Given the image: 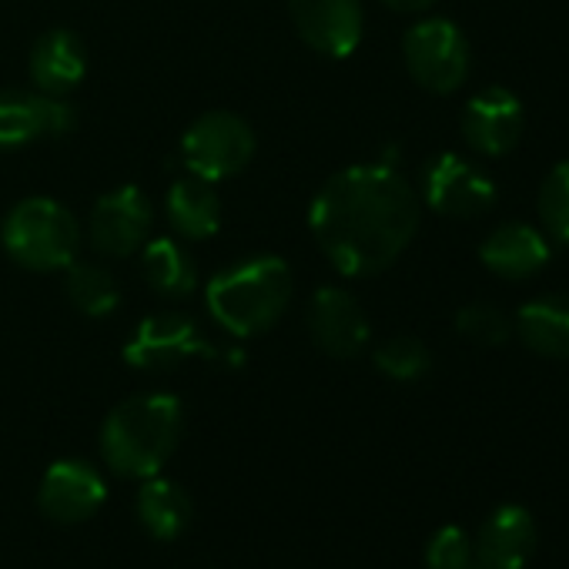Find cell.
<instances>
[{
	"label": "cell",
	"instance_id": "d4e9b609",
	"mask_svg": "<svg viewBox=\"0 0 569 569\" xmlns=\"http://www.w3.org/2000/svg\"><path fill=\"white\" fill-rule=\"evenodd\" d=\"M456 332L472 346H502L512 336V319L486 302H469L456 312Z\"/></svg>",
	"mask_w": 569,
	"mask_h": 569
},
{
	"label": "cell",
	"instance_id": "4fadbf2b",
	"mask_svg": "<svg viewBox=\"0 0 569 569\" xmlns=\"http://www.w3.org/2000/svg\"><path fill=\"white\" fill-rule=\"evenodd\" d=\"M108 499L104 476L84 459H61L54 462L38 489V506L51 522L74 526L91 519Z\"/></svg>",
	"mask_w": 569,
	"mask_h": 569
},
{
	"label": "cell",
	"instance_id": "4316f807",
	"mask_svg": "<svg viewBox=\"0 0 569 569\" xmlns=\"http://www.w3.org/2000/svg\"><path fill=\"white\" fill-rule=\"evenodd\" d=\"M382 4L399 14H419V11H429L436 0H382Z\"/></svg>",
	"mask_w": 569,
	"mask_h": 569
},
{
	"label": "cell",
	"instance_id": "3957f363",
	"mask_svg": "<svg viewBox=\"0 0 569 569\" xmlns=\"http://www.w3.org/2000/svg\"><path fill=\"white\" fill-rule=\"evenodd\" d=\"M184 426L181 402L168 392L131 396L101 426V456L124 479H151L178 449Z\"/></svg>",
	"mask_w": 569,
	"mask_h": 569
},
{
	"label": "cell",
	"instance_id": "5b68a950",
	"mask_svg": "<svg viewBox=\"0 0 569 569\" xmlns=\"http://www.w3.org/2000/svg\"><path fill=\"white\" fill-rule=\"evenodd\" d=\"M254 158V131L231 111L201 114L181 138V164L201 181H224L244 171Z\"/></svg>",
	"mask_w": 569,
	"mask_h": 569
},
{
	"label": "cell",
	"instance_id": "7402d4cb",
	"mask_svg": "<svg viewBox=\"0 0 569 569\" xmlns=\"http://www.w3.org/2000/svg\"><path fill=\"white\" fill-rule=\"evenodd\" d=\"M64 292L71 306L88 319H104L121 306V289L108 268L91 261H71L64 268Z\"/></svg>",
	"mask_w": 569,
	"mask_h": 569
},
{
	"label": "cell",
	"instance_id": "d6986e66",
	"mask_svg": "<svg viewBox=\"0 0 569 569\" xmlns=\"http://www.w3.org/2000/svg\"><path fill=\"white\" fill-rule=\"evenodd\" d=\"M164 214L174 234H181L184 241H204L221 228V201L211 181H201L194 174L171 184L164 198Z\"/></svg>",
	"mask_w": 569,
	"mask_h": 569
},
{
	"label": "cell",
	"instance_id": "e0dca14e",
	"mask_svg": "<svg viewBox=\"0 0 569 569\" xmlns=\"http://www.w3.org/2000/svg\"><path fill=\"white\" fill-rule=\"evenodd\" d=\"M28 68L38 91L68 98L88 74V48L74 31L54 28L34 41Z\"/></svg>",
	"mask_w": 569,
	"mask_h": 569
},
{
	"label": "cell",
	"instance_id": "52a82bcc",
	"mask_svg": "<svg viewBox=\"0 0 569 569\" xmlns=\"http://www.w3.org/2000/svg\"><path fill=\"white\" fill-rule=\"evenodd\" d=\"M188 359H218L201 326L181 312H154L124 342V362L141 372L174 369Z\"/></svg>",
	"mask_w": 569,
	"mask_h": 569
},
{
	"label": "cell",
	"instance_id": "30bf717a",
	"mask_svg": "<svg viewBox=\"0 0 569 569\" xmlns=\"http://www.w3.org/2000/svg\"><path fill=\"white\" fill-rule=\"evenodd\" d=\"M289 14L299 38L322 58L342 61L362 44V0H289Z\"/></svg>",
	"mask_w": 569,
	"mask_h": 569
},
{
	"label": "cell",
	"instance_id": "484cf974",
	"mask_svg": "<svg viewBox=\"0 0 569 569\" xmlns=\"http://www.w3.org/2000/svg\"><path fill=\"white\" fill-rule=\"evenodd\" d=\"M426 566L429 569H476L469 532L459 526H442L426 546Z\"/></svg>",
	"mask_w": 569,
	"mask_h": 569
},
{
	"label": "cell",
	"instance_id": "8fae6325",
	"mask_svg": "<svg viewBox=\"0 0 569 569\" xmlns=\"http://www.w3.org/2000/svg\"><path fill=\"white\" fill-rule=\"evenodd\" d=\"M78 124L64 98L44 91H0V151H18L44 138H64Z\"/></svg>",
	"mask_w": 569,
	"mask_h": 569
},
{
	"label": "cell",
	"instance_id": "2e32d148",
	"mask_svg": "<svg viewBox=\"0 0 569 569\" xmlns=\"http://www.w3.org/2000/svg\"><path fill=\"white\" fill-rule=\"evenodd\" d=\"M479 261L506 281H526L549 261V238L526 221H502L479 244Z\"/></svg>",
	"mask_w": 569,
	"mask_h": 569
},
{
	"label": "cell",
	"instance_id": "5bb4252c",
	"mask_svg": "<svg viewBox=\"0 0 569 569\" xmlns=\"http://www.w3.org/2000/svg\"><path fill=\"white\" fill-rule=\"evenodd\" d=\"M309 332L312 342L332 359H356L366 352L372 329L366 309L339 284H326L309 302Z\"/></svg>",
	"mask_w": 569,
	"mask_h": 569
},
{
	"label": "cell",
	"instance_id": "6da1fadb",
	"mask_svg": "<svg viewBox=\"0 0 569 569\" xmlns=\"http://www.w3.org/2000/svg\"><path fill=\"white\" fill-rule=\"evenodd\" d=\"M322 254L352 278L386 271L419 231V194L392 164H352L332 174L309 208Z\"/></svg>",
	"mask_w": 569,
	"mask_h": 569
},
{
	"label": "cell",
	"instance_id": "7c38bea8",
	"mask_svg": "<svg viewBox=\"0 0 569 569\" xmlns=\"http://www.w3.org/2000/svg\"><path fill=\"white\" fill-rule=\"evenodd\" d=\"M522 128H526L522 101L506 88H486V91L472 94L466 101L462 121H459L466 144L482 158L509 154L519 144Z\"/></svg>",
	"mask_w": 569,
	"mask_h": 569
},
{
	"label": "cell",
	"instance_id": "ba28073f",
	"mask_svg": "<svg viewBox=\"0 0 569 569\" xmlns=\"http://www.w3.org/2000/svg\"><path fill=\"white\" fill-rule=\"evenodd\" d=\"M154 208L148 194L134 184H121L108 194H101L88 218V238L94 251L108 258H128L144 248L151 238Z\"/></svg>",
	"mask_w": 569,
	"mask_h": 569
},
{
	"label": "cell",
	"instance_id": "9c48e42d",
	"mask_svg": "<svg viewBox=\"0 0 569 569\" xmlns=\"http://www.w3.org/2000/svg\"><path fill=\"white\" fill-rule=\"evenodd\" d=\"M422 198L446 218H476L492 208V178L459 154H439L422 171Z\"/></svg>",
	"mask_w": 569,
	"mask_h": 569
},
{
	"label": "cell",
	"instance_id": "ac0fdd59",
	"mask_svg": "<svg viewBox=\"0 0 569 569\" xmlns=\"http://www.w3.org/2000/svg\"><path fill=\"white\" fill-rule=\"evenodd\" d=\"M512 332L532 356L569 362V299L539 296L526 302L512 319Z\"/></svg>",
	"mask_w": 569,
	"mask_h": 569
},
{
	"label": "cell",
	"instance_id": "8992f818",
	"mask_svg": "<svg viewBox=\"0 0 569 569\" xmlns=\"http://www.w3.org/2000/svg\"><path fill=\"white\" fill-rule=\"evenodd\" d=\"M402 58L412 81L432 94H452L469 78V41L446 18H426L402 38Z\"/></svg>",
	"mask_w": 569,
	"mask_h": 569
},
{
	"label": "cell",
	"instance_id": "7a4b0ae2",
	"mask_svg": "<svg viewBox=\"0 0 569 569\" xmlns=\"http://www.w3.org/2000/svg\"><path fill=\"white\" fill-rule=\"evenodd\" d=\"M292 292L296 278L289 261L278 254H254L208 281L204 306L214 326H221L228 336L254 339L289 312Z\"/></svg>",
	"mask_w": 569,
	"mask_h": 569
},
{
	"label": "cell",
	"instance_id": "44dd1931",
	"mask_svg": "<svg viewBox=\"0 0 569 569\" xmlns=\"http://www.w3.org/2000/svg\"><path fill=\"white\" fill-rule=\"evenodd\" d=\"M134 512H138L141 526L148 529V536L168 542V539H178L191 526L194 506H191V496L178 482L161 479V476H151L138 489Z\"/></svg>",
	"mask_w": 569,
	"mask_h": 569
},
{
	"label": "cell",
	"instance_id": "cb8c5ba5",
	"mask_svg": "<svg viewBox=\"0 0 569 569\" xmlns=\"http://www.w3.org/2000/svg\"><path fill=\"white\" fill-rule=\"evenodd\" d=\"M536 211L549 238L569 244V161L556 164L536 194Z\"/></svg>",
	"mask_w": 569,
	"mask_h": 569
},
{
	"label": "cell",
	"instance_id": "9a60e30c",
	"mask_svg": "<svg viewBox=\"0 0 569 569\" xmlns=\"http://www.w3.org/2000/svg\"><path fill=\"white\" fill-rule=\"evenodd\" d=\"M476 569H526L536 552V519L522 506H499L472 542Z\"/></svg>",
	"mask_w": 569,
	"mask_h": 569
},
{
	"label": "cell",
	"instance_id": "277c9868",
	"mask_svg": "<svg viewBox=\"0 0 569 569\" xmlns=\"http://www.w3.org/2000/svg\"><path fill=\"white\" fill-rule=\"evenodd\" d=\"M0 241L28 271H64L71 261H78L81 224L68 204L34 194L8 211L0 224Z\"/></svg>",
	"mask_w": 569,
	"mask_h": 569
},
{
	"label": "cell",
	"instance_id": "603a6c76",
	"mask_svg": "<svg viewBox=\"0 0 569 569\" xmlns=\"http://www.w3.org/2000/svg\"><path fill=\"white\" fill-rule=\"evenodd\" d=\"M376 369L392 382H416L432 369V356L416 336H392L372 352Z\"/></svg>",
	"mask_w": 569,
	"mask_h": 569
},
{
	"label": "cell",
	"instance_id": "ffe728a7",
	"mask_svg": "<svg viewBox=\"0 0 569 569\" xmlns=\"http://www.w3.org/2000/svg\"><path fill=\"white\" fill-rule=\"evenodd\" d=\"M141 274L148 289L164 299H188L198 284L191 251L174 238H148L141 248Z\"/></svg>",
	"mask_w": 569,
	"mask_h": 569
}]
</instances>
